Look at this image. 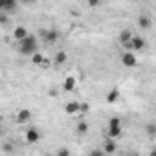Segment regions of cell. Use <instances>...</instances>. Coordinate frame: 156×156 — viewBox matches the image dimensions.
Wrapping results in <instances>:
<instances>
[{
	"label": "cell",
	"instance_id": "6da1fadb",
	"mask_svg": "<svg viewBox=\"0 0 156 156\" xmlns=\"http://www.w3.org/2000/svg\"><path fill=\"white\" fill-rule=\"evenodd\" d=\"M37 46H39V42H37V37H35V35H30L28 39H24L22 42L17 44L19 51H20L22 55H26V57L35 55V53H37Z\"/></svg>",
	"mask_w": 156,
	"mask_h": 156
},
{
	"label": "cell",
	"instance_id": "7a4b0ae2",
	"mask_svg": "<svg viewBox=\"0 0 156 156\" xmlns=\"http://www.w3.org/2000/svg\"><path fill=\"white\" fill-rule=\"evenodd\" d=\"M41 35H42V39H44V42H46V44H55V42L59 41V31H57V30H53V28L42 30V31H41Z\"/></svg>",
	"mask_w": 156,
	"mask_h": 156
},
{
	"label": "cell",
	"instance_id": "3957f363",
	"mask_svg": "<svg viewBox=\"0 0 156 156\" xmlns=\"http://www.w3.org/2000/svg\"><path fill=\"white\" fill-rule=\"evenodd\" d=\"M121 64L125 68H134L138 64V59H136V53L134 51H123L121 53Z\"/></svg>",
	"mask_w": 156,
	"mask_h": 156
},
{
	"label": "cell",
	"instance_id": "277c9868",
	"mask_svg": "<svg viewBox=\"0 0 156 156\" xmlns=\"http://www.w3.org/2000/svg\"><path fill=\"white\" fill-rule=\"evenodd\" d=\"M41 138H42V134H41V130H39V129H35V127H30V129L26 130V141H28L30 145H35V143H39V141H41Z\"/></svg>",
	"mask_w": 156,
	"mask_h": 156
},
{
	"label": "cell",
	"instance_id": "5b68a950",
	"mask_svg": "<svg viewBox=\"0 0 156 156\" xmlns=\"http://www.w3.org/2000/svg\"><path fill=\"white\" fill-rule=\"evenodd\" d=\"M31 33L28 31V28H24V26H15V30H13V39H15V42L19 44V42H22L24 39H28Z\"/></svg>",
	"mask_w": 156,
	"mask_h": 156
},
{
	"label": "cell",
	"instance_id": "8992f818",
	"mask_svg": "<svg viewBox=\"0 0 156 156\" xmlns=\"http://www.w3.org/2000/svg\"><path fill=\"white\" fill-rule=\"evenodd\" d=\"M31 110L30 108H20L17 114H15V121L17 123H20V125H24V123H30V119H31Z\"/></svg>",
	"mask_w": 156,
	"mask_h": 156
},
{
	"label": "cell",
	"instance_id": "52a82bcc",
	"mask_svg": "<svg viewBox=\"0 0 156 156\" xmlns=\"http://www.w3.org/2000/svg\"><path fill=\"white\" fill-rule=\"evenodd\" d=\"M64 112L68 116H77V114H81V103L79 101H68L64 105Z\"/></svg>",
	"mask_w": 156,
	"mask_h": 156
},
{
	"label": "cell",
	"instance_id": "ba28073f",
	"mask_svg": "<svg viewBox=\"0 0 156 156\" xmlns=\"http://www.w3.org/2000/svg\"><path fill=\"white\" fill-rule=\"evenodd\" d=\"M30 59H31V62H33L35 66H39V68H48V66H50V61H48L42 53H39V51H37L35 55H31Z\"/></svg>",
	"mask_w": 156,
	"mask_h": 156
},
{
	"label": "cell",
	"instance_id": "9c48e42d",
	"mask_svg": "<svg viewBox=\"0 0 156 156\" xmlns=\"http://www.w3.org/2000/svg\"><path fill=\"white\" fill-rule=\"evenodd\" d=\"M132 37H134L132 30L125 28V30H121V33H119V37H118V39H119V44H121V46H127V44H130Z\"/></svg>",
	"mask_w": 156,
	"mask_h": 156
},
{
	"label": "cell",
	"instance_id": "30bf717a",
	"mask_svg": "<svg viewBox=\"0 0 156 156\" xmlns=\"http://www.w3.org/2000/svg\"><path fill=\"white\" fill-rule=\"evenodd\" d=\"M145 48V39L140 37V35H134L132 41H130V51H140Z\"/></svg>",
	"mask_w": 156,
	"mask_h": 156
},
{
	"label": "cell",
	"instance_id": "8fae6325",
	"mask_svg": "<svg viewBox=\"0 0 156 156\" xmlns=\"http://www.w3.org/2000/svg\"><path fill=\"white\" fill-rule=\"evenodd\" d=\"M101 149L105 151V154H107V156H110V154H114V152L118 151V141H116V140H105Z\"/></svg>",
	"mask_w": 156,
	"mask_h": 156
},
{
	"label": "cell",
	"instance_id": "7c38bea8",
	"mask_svg": "<svg viewBox=\"0 0 156 156\" xmlns=\"http://www.w3.org/2000/svg\"><path fill=\"white\" fill-rule=\"evenodd\" d=\"M138 26H140V30H149V28L152 26V19H151V15L141 13V15L138 17Z\"/></svg>",
	"mask_w": 156,
	"mask_h": 156
},
{
	"label": "cell",
	"instance_id": "4fadbf2b",
	"mask_svg": "<svg viewBox=\"0 0 156 156\" xmlns=\"http://www.w3.org/2000/svg\"><path fill=\"white\" fill-rule=\"evenodd\" d=\"M75 85H77V79L73 75H66L64 77V81H62V90L64 92H72L73 88H75Z\"/></svg>",
	"mask_w": 156,
	"mask_h": 156
},
{
	"label": "cell",
	"instance_id": "5bb4252c",
	"mask_svg": "<svg viewBox=\"0 0 156 156\" xmlns=\"http://www.w3.org/2000/svg\"><path fill=\"white\" fill-rule=\"evenodd\" d=\"M119 96H121V94H119V88H118V87H114V88H110V90H108V94H107V98H105V99H107V103H108V105H114V103H118Z\"/></svg>",
	"mask_w": 156,
	"mask_h": 156
},
{
	"label": "cell",
	"instance_id": "9a60e30c",
	"mask_svg": "<svg viewBox=\"0 0 156 156\" xmlns=\"http://www.w3.org/2000/svg\"><path fill=\"white\" fill-rule=\"evenodd\" d=\"M107 140H116L118 141V138L121 136V125L119 127H107Z\"/></svg>",
	"mask_w": 156,
	"mask_h": 156
},
{
	"label": "cell",
	"instance_id": "2e32d148",
	"mask_svg": "<svg viewBox=\"0 0 156 156\" xmlns=\"http://www.w3.org/2000/svg\"><path fill=\"white\" fill-rule=\"evenodd\" d=\"M13 9H17L15 0H4V2H0V11H13Z\"/></svg>",
	"mask_w": 156,
	"mask_h": 156
},
{
	"label": "cell",
	"instance_id": "e0dca14e",
	"mask_svg": "<svg viewBox=\"0 0 156 156\" xmlns=\"http://www.w3.org/2000/svg\"><path fill=\"white\" fill-rule=\"evenodd\" d=\"M66 59H68L66 51H57V53L53 55V64L61 66V64H64V62H66Z\"/></svg>",
	"mask_w": 156,
	"mask_h": 156
},
{
	"label": "cell",
	"instance_id": "ac0fdd59",
	"mask_svg": "<svg viewBox=\"0 0 156 156\" xmlns=\"http://www.w3.org/2000/svg\"><path fill=\"white\" fill-rule=\"evenodd\" d=\"M88 129H90V125L87 121H79V123H77V127H75V132L79 134V136H85L88 132Z\"/></svg>",
	"mask_w": 156,
	"mask_h": 156
},
{
	"label": "cell",
	"instance_id": "d6986e66",
	"mask_svg": "<svg viewBox=\"0 0 156 156\" xmlns=\"http://www.w3.org/2000/svg\"><path fill=\"white\" fill-rule=\"evenodd\" d=\"M145 132H147V136H151V138H156V123H154V121L147 123V125H145Z\"/></svg>",
	"mask_w": 156,
	"mask_h": 156
},
{
	"label": "cell",
	"instance_id": "ffe728a7",
	"mask_svg": "<svg viewBox=\"0 0 156 156\" xmlns=\"http://www.w3.org/2000/svg\"><path fill=\"white\" fill-rule=\"evenodd\" d=\"M87 156H107V154H105V151H103V149L96 147V149H92V151H90Z\"/></svg>",
	"mask_w": 156,
	"mask_h": 156
},
{
	"label": "cell",
	"instance_id": "44dd1931",
	"mask_svg": "<svg viewBox=\"0 0 156 156\" xmlns=\"http://www.w3.org/2000/svg\"><path fill=\"white\" fill-rule=\"evenodd\" d=\"M119 125H121V119L118 116H114V118L108 119V127H119Z\"/></svg>",
	"mask_w": 156,
	"mask_h": 156
},
{
	"label": "cell",
	"instance_id": "7402d4cb",
	"mask_svg": "<svg viewBox=\"0 0 156 156\" xmlns=\"http://www.w3.org/2000/svg\"><path fill=\"white\" fill-rule=\"evenodd\" d=\"M55 156H70V151H68L66 147H59V151H57Z\"/></svg>",
	"mask_w": 156,
	"mask_h": 156
},
{
	"label": "cell",
	"instance_id": "603a6c76",
	"mask_svg": "<svg viewBox=\"0 0 156 156\" xmlns=\"http://www.w3.org/2000/svg\"><path fill=\"white\" fill-rule=\"evenodd\" d=\"M90 110V105L88 103H81V114H87Z\"/></svg>",
	"mask_w": 156,
	"mask_h": 156
},
{
	"label": "cell",
	"instance_id": "cb8c5ba5",
	"mask_svg": "<svg viewBox=\"0 0 156 156\" xmlns=\"http://www.w3.org/2000/svg\"><path fill=\"white\" fill-rule=\"evenodd\" d=\"M6 22H8V17H6V15H0V24H2V26H4Z\"/></svg>",
	"mask_w": 156,
	"mask_h": 156
},
{
	"label": "cell",
	"instance_id": "d4e9b609",
	"mask_svg": "<svg viewBox=\"0 0 156 156\" xmlns=\"http://www.w3.org/2000/svg\"><path fill=\"white\" fill-rule=\"evenodd\" d=\"M88 6L90 8H96V6H99V2H98V0H92V2H88Z\"/></svg>",
	"mask_w": 156,
	"mask_h": 156
},
{
	"label": "cell",
	"instance_id": "484cf974",
	"mask_svg": "<svg viewBox=\"0 0 156 156\" xmlns=\"http://www.w3.org/2000/svg\"><path fill=\"white\" fill-rule=\"evenodd\" d=\"M149 156H156V149H151V152H149Z\"/></svg>",
	"mask_w": 156,
	"mask_h": 156
},
{
	"label": "cell",
	"instance_id": "4316f807",
	"mask_svg": "<svg viewBox=\"0 0 156 156\" xmlns=\"http://www.w3.org/2000/svg\"><path fill=\"white\" fill-rule=\"evenodd\" d=\"M127 156H138V154H127Z\"/></svg>",
	"mask_w": 156,
	"mask_h": 156
},
{
	"label": "cell",
	"instance_id": "83f0119b",
	"mask_svg": "<svg viewBox=\"0 0 156 156\" xmlns=\"http://www.w3.org/2000/svg\"><path fill=\"white\" fill-rule=\"evenodd\" d=\"M44 156H51V154H44Z\"/></svg>",
	"mask_w": 156,
	"mask_h": 156
}]
</instances>
